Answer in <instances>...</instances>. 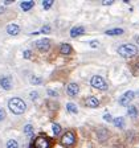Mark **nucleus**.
Here are the masks:
<instances>
[{
    "label": "nucleus",
    "instance_id": "obj_1",
    "mask_svg": "<svg viewBox=\"0 0 139 148\" xmlns=\"http://www.w3.org/2000/svg\"><path fill=\"white\" fill-rule=\"evenodd\" d=\"M8 108L12 114H16V115H20L23 114L27 108V105L25 102L20 98H12L8 101Z\"/></svg>",
    "mask_w": 139,
    "mask_h": 148
},
{
    "label": "nucleus",
    "instance_id": "obj_2",
    "mask_svg": "<svg viewBox=\"0 0 139 148\" xmlns=\"http://www.w3.org/2000/svg\"><path fill=\"white\" fill-rule=\"evenodd\" d=\"M118 54L123 58H131L134 56L138 54V48L131 44H125V45L118 48Z\"/></svg>",
    "mask_w": 139,
    "mask_h": 148
},
{
    "label": "nucleus",
    "instance_id": "obj_3",
    "mask_svg": "<svg viewBox=\"0 0 139 148\" xmlns=\"http://www.w3.org/2000/svg\"><path fill=\"white\" fill-rule=\"evenodd\" d=\"M76 143V135H74L72 131H68V132H65L61 138V144L66 148H70L74 145Z\"/></svg>",
    "mask_w": 139,
    "mask_h": 148
},
{
    "label": "nucleus",
    "instance_id": "obj_4",
    "mask_svg": "<svg viewBox=\"0 0 139 148\" xmlns=\"http://www.w3.org/2000/svg\"><path fill=\"white\" fill-rule=\"evenodd\" d=\"M90 83H92L93 87H96V89H98V90H106V89H107L106 82L103 81V78L99 77V75H93Z\"/></svg>",
    "mask_w": 139,
    "mask_h": 148
},
{
    "label": "nucleus",
    "instance_id": "obj_5",
    "mask_svg": "<svg viewBox=\"0 0 139 148\" xmlns=\"http://www.w3.org/2000/svg\"><path fill=\"white\" fill-rule=\"evenodd\" d=\"M34 148H50V140L46 136H39L34 140Z\"/></svg>",
    "mask_w": 139,
    "mask_h": 148
},
{
    "label": "nucleus",
    "instance_id": "obj_6",
    "mask_svg": "<svg viewBox=\"0 0 139 148\" xmlns=\"http://www.w3.org/2000/svg\"><path fill=\"white\" fill-rule=\"evenodd\" d=\"M135 98V92L134 91H126L123 94V95L119 98V105H122V106H130V102L133 101V99Z\"/></svg>",
    "mask_w": 139,
    "mask_h": 148
},
{
    "label": "nucleus",
    "instance_id": "obj_7",
    "mask_svg": "<svg viewBox=\"0 0 139 148\" xmlns=\"http://www.w3.org/2000/svg\"><path fill=\"white\" fill-rule=\"evenodd\" d=\"M36 46L41 53H45V52H48L50 48V40L49 38H41V40H39L36 42Z\"/></svg>",
    "mask_w": 139,
    "mask_h": 148
},
{
    "label": "nucleus",
    "instance_id": "obj_8",
    "mask_svg": "<svg viewBox=\"0 0 139 148\" xmlns=\"http://www.w3.org/2000/svg\"><path fill=\"white\" fill-rule=\"evenodd\" d=\"M0 86L4 90L12 89V78H11V75H4V77L0 78Z\"/></svg>",
    "mask_w": 139,
    "mask_h": 148
},
{
    "label": "nucleus",
    "instance_id": "obj_9",
    "mask_svg": "<svg viewBox=\"0 0 139 148\" xmlns=\"http://www.w3.org/2000/svg\"><path fill=\"white\" fill-rule=\"evenodd\" d=\"M66 92H68L69 97H76L80 92V86L77 83H69L68 87H66Z\"/></svg>",
    "mask_w": 139,
    "mask_h": 148
},
{
    "label": "nucleus",
    "instance_id": "obj_10",
    "mask_svg": "<svg viewBox=\"0 0 139 148\" xmlns=\"http://www.w3.org/2000/svg\"><path fill=\"white\" fill-rule=\"evenodd\" d=\"M86 106L87 107H92V108H97L99 106L98 98H96V97H87L86 98Z\"/></svg>",
    "mask_w": 139,
    "mask_h": 148
},
{
    "label": "nucleus",
    "instance_id": "obj_11",
    "mask_svg": "<svg viewBox=\"0 0 139 148\" xmlns=\"http://www.w3.org/2000/svg\"><path fill=\"white\" fill-rule=\"evenodd\" d=\"M19 32H20V27L17 24H9L7 27V33L11 34V36H16Z\"/></svg>",
    "mask_w": 139,
    "mask_h": 148
},
{
    "label": "nucleus",
    "instance_id": "obj_12",
    "mask_svg": "<svg viewBox=\"0 0 139 148\" xmlns=\"http://www.w3.org/2000/svg\"><path fill=\"white\" fill-rule=\"evenodd\" d=\"M85 33V28L83 27H74L70 29V37H77V36H81V34Z\"/></svg>",
    "mask_w": 139,
    "mask_h": 148
},
{
    "label": "nucleus",
    "instance_id": "obj_13",
    "mask_svg": "<svg viewBox=\"0 0 139 148\" xmlns=\"http://www.w3.org/2000/svg\"><path fill=\"white\" fill-rule=\"evenodd\" d=\"M105 33L107 34V36H119V34H123L125 31L122 28H114V29H107Z\"/></svg>",
    "mask_w": 139,
    "mask_h": 148
},
{
    "label": "nucleus",
    "instance_id": "obj_14",
    "mask_svg": "<svg viewBox=\"0 0 139 148\" xmlns=\"http://www.w3.org/2000/svg\"><path fill=\"white\" fill-rule=\"evenodd\" d=\"M33 5H34V1H33V0H28V1H23V3L20 4V7H21L23 11H29V9H31Z\"/></svg>",
    "mask_w": 139,
    "mask_h": 148
},
{
    "label": "nucleus",
    "instance_id": "obj_15",
    "mask_svg": "<svg viewBox=\"0 0 139 148\" xmlns=\"http://www.w3.org/2000/svg\"><path fill=\"white\" fill-rule=\"evenodd\" d=\"M60 52H61V54H70L72 46L69 45V44H62L61 48H60Z\"/></svg>",
    "mask_w": 139,
    "mask_h": 148
},
{
    "label": "nucleus",
    "instance_id": "obj_16",
    "mask_svg": "<svg viewBox=\"0 0 139 148\" xmlns=\"http://www.w3.org/2000/svg\"><path fill=\"white\" fill-rule=\"evenodd\" d=\"M113 123H114V126L118 127V128H123L125 127V120H123V118H120V116L113 119Z\"/></svg>",
    "mask_w": 139,
    "mask_h": 148
},
{
    "label": "nucleus",
    "instance_id": "obj_17",
    "mask_svg": "<svg viewBox=\"0 0 139 148\" xmlns=\"http://www.w3.org/2000/svg\"><path fill=\"white\" fill-rule=\"evenodd\" d=\"M66 110H68L70 114H77L78 112V108L74 103H68V105H66Z\"/></svg>",
    "mask_w": 139,
    "mask_h": 148
},
{
    "label": "nucleus",
    "instance_id": "obj_18",
    "mask_svg": "<svg viewBox=\"0 0 139 148\" xmlns=\"http://www.w3.org/2000/svg\"><path fill=\"white\" fill-rule=\"evenodd\" d=\"M127 114H129L131 118H135L136 115H138V110H136L135 106H130L129 110H127Z\"/></svg>",
    "mask_w": 139,
    "mask_h": 148
},
{
    "label": "nucleus",
    "instance_id": "obj_19",
    "mask_svg": "<svg viewBox=\"0 0 139 148\" xmlns=\"http://www.w3.org/2000/svg\"><path fill=\"white\" fill-rule=\"evenodd\" d=\"M7 148H19V143L16 142L15 139H9L7 142Z\"/></svg>",
    "mask_w": 139,
    "mask_h": 148
},
{
    "label": "nucleus",
    "instance_id": "obj_20",
    "mask_svg": "<svg viewBox=\"0 0 139 148\" xmlns=\"http://www.w3.org/2000/svg\"><path fill=\"white\" fill-rule=\"evenodd\" d=\"M29 81H31L32 85H40V83L43 82V78H41V77H37V75H32Z\"/></svg>",
    "mask_w": 139,
    "mask_h": 148
},
{
    "label": "nucleus",
    "instance_id": "obj_21",
    "mask_svg": "<svg viewBox=\"0 0 139 148\" xmlns=\"http://www.w3.org/2000/svg\"><path fill=\"white\" fill-rule=\"evenodd\" d=\"M24 134L27 136H32V134H33V127H32V124H27V126L24 127Z\"/></svg>",
    "mask_w": 139,
    "mask_h": 148
},
{
    "label": "nucleus",
    "instance_id": "obj_22",
    "mask_svg": "<svg viewBox=\"0 0 139 148\" xmlns=\"http://www.w3.org/2000/svg\"><path fill=\"white\" fill-rule=\"evenodd\" d=\"M52 128H53V134H54V135H58V134L61 132V126L57 123H53Z\"/></svg>",
    "mask_w": 139,
    "mask_h": 148
},
{
    "label": "nucleus",
    "instance_id": "obj_23",
    "mask_svg": "<svg viewBox=\"0 0 139 148\" xmlns=\"http://www.w3.org/2000/svg\"><path fill=\"white\" fill-rule=\"evenodd\" d=\"M53 5V0H44L43 1V8L44 9H49Z\"/></svg>",
    "mask_w": 139,
    "mask_h": 148
},
{
    "label": "nucleus",
    "instance_id": "obj_24",
    "mask_svg": "<svg viewBox=\"0 0 139 148\" xmlns=\"http://www.w3.org/2000/svg\"><path fill=\"white\" fill-rule=\"evenodd\" d=\"M49 32H50V27H49V25H44V27L41 28L40 33H49Z\"/></svg>",
    "mask_w": 139,
    "mask_h": 148
},
{
    "label": "nucleus",
    "instance_id": "obj_25",
    "mask_svg": "<svg viewBox=\"0 0 139 148\" xmlns=\"http://www.w3.org/2000/svg\"><path fill=\"white\" fill-rule=\"evenodd\" d=\"M29 97H31L32 101H34V99L39 98V92H37V91H32L31 94H29Z\"/></svg>",
    "mask_w": 139,
    "mask_h": 148
},
{
    "label": "nucleus",
    "instance_id": "obj_26",
    "mask_svg": "<svg viewBox=\"0 0 139 148\" xmlns=\"http://www.w3.org/2000/svg\"><path fill=\"white\" fill-rule=\"evenodd\" d=\"M23 56H24V58H31L32 52H31V50H24V53H23Z\"/></svg>",
    "mask_w": 139,
    "mask_h": 148
},
{
    "label": "nucleus",
    "instance_id": "obj_27",
    "mask_svg": "<svg viewBox=\"0 0 139 148\" xmlns=\"http://www.w3.org/2000/svg\"><path fill=\"white\" fill-rule=\"evenodd\" d=\"M103 119H105L106 122H113V116H111L110 114H105L103 115Z\"/></svg>",
    "mask_w": 139,
    "mask_h": 148
},
{
    "label": "nucleus",
    "instance_id": "obj_28",
    "mask_svg": "<svg viewBox=\"0 0 139 148\" xmlns=\"http://www.w3.org/2000/svg\"><path fill=\"white\" fill-rule=\"evenodd\" d=\"M4 118H6V111H4L3 108L0 107V122H1V120H3Z\"/></svg>",
    "mask_w": 139,
    "mask_h": 148
},
{
    "label": "nucleus",
    "instance_id": "obj_29",
    "mask_svg": "<svg viewBox=\"0 0 139 148\" xmlns=\"http://www.w3.org/2000/svg\"><path fill=\"white\" fill-rule=\"evenodd\" d=\"M113 3H114L113 0H103V1H102V4H103V5H111Z\"/></svg>",
    "mask_w": 139,
    "mask_h": 148
},
{
    "label": "nucleus",
    "instance_id": "obj_30",
    "mask_svg": "<svg viewBox=\"0 0 139 148\" xmlns=\"http://www.w3.org/2000/svg\"><path fill=\"white\" fill-rule=\"evenodd\" d=\"M48 94H49L50 97H57L58 95V94H57L56 91H53V90H48Z\"/></svg>",
    "mask_w": 139,
    "mask_h": 148
},
{
    "label": "nucleus",
    "instance_id": "obj_31",
    "mask_svg": "<svg viewBox=\"0 0 139 148\" xmlns=\"http://www.w3.org/2000/svg\"><path fill=\"white\" fill-rule=\"evenodd\" d=\"M90 46H92V48H97V46H98V41H92Z\"/></svg>",
    "mask_w": 139,
    "mask_h": 148
},
{
    "label": "nucleus",
    "instance_id": "obj_32",
    "mask_svg": "<svg viewBox=\"0 0 139 148\" xmlns=\"http://www.w3.org/2000/svg\"><path fill=\"white\" fill-rule=\"evenodd\" d=\"M12 3V0H6V1H4V4H6V5H8V4H11Z\"/></svg>",
    "mask_w": 139,
    "mask_h": 148
},
{
    "label": "nucleus",
    "instance_id": "obj_33",
    "mask_svg": "<svg viewBox=\"0 0 139 148\" xmlns=\"http://www.w3.org/2000/svg\"><path fill=\"white\" fill-rule=\"evenodd\" d=\"M3 12H4V7L0 5V13H3Z\"/></svg>",
    "mask_w": 139,
    "mask_h": 148
},
{
    "label": "nucleus",
    "instance_id": "obj_34",
    "mask_svg": "<svg viewBox=\"0 0 139 148\" xmlns=\"http://www.w3.org/2000/svg\"><path fill=\"white\" fill-rule=\"evenodd\" d=\"M136 42H138V44H139V36H138V37H136Z\"/></svg>",
    "mask_w": 139,
    "mask_h": 148
},
{
    "label": "nucleus",
    "instance_id": "obj_35",
    "mask_svg": "<svg viewBox=\"0 0 139 148\" xmlns=\"http://www.w3.org/2000/svg\"><path fill=\"white\" fill-rule=\"evenodd\" d=\"M138 94H139V91H138Z\"/></svg>",
    "mask_w": 139,
    "mask_h": 148
}]
</instances>
